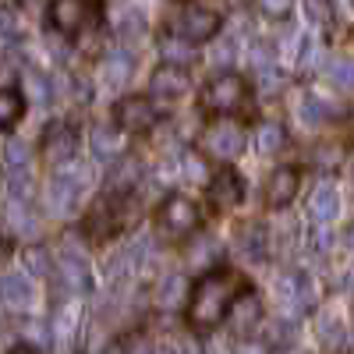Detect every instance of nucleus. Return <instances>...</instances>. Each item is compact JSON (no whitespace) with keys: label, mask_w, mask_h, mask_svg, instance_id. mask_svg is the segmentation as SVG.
<instances>
[{"label":"nucleus","mask_w":354,"mask_h":354,"mask_svg":"<svg viewBox=\"0 0 354 354\" xmlns=\"http://www.w3.org/2000/svg\"><path fill=\"white\" fill-rule=\"evenodd\" d=\"M202 149L216 160H238L245 153V128L238 121H213L202 131Z\"/></svg>","instance_id":"39448f33"},{"label":"nucleus","mask_w":354,"mask_h":354,"mask_svg":"<svg viewBox=\"0 0 354 354\" xmlns=\"http://www.w3.org/2000/svg\"><path fill=\"white\" fill-rule=\"evenodd\" d=\"M319 61H322V46L315 39H305L301 43V57H298V68L301 71H312V68H319Z\"/></svg>","instance_id":"e433bc0d"},{"label":"nucleus","mask_w":354,"mask_h":354,"mask_svg":"<svg viewBox=\"0 0 354 354\" xmlns=\"http://www.w3.org/2000/svg\"><path fill=\"white\" fill-rule=\"evenodd\" d=\"M344 245H347V248H351V252H354V223H351V227H347V230H344Z\"/></svg>","instance_id":"c03bdc74"},{"label":"nucleus","mask_w":354,"mask_h":354,"mask_svg":"<svg viewBox=\"0 0 354 354\" xmlns=\"http://www.w3.org/2000/svg\"><path fill=\"white\" fill-rule=\"evenodd\" d=\"M113 121L124 131H149L156 124V106L149 96H124L113 106Z\"/></svg>","instance_id":"6e6552de"},{"label":"nucleus","mask_w":354,"mask_h":354,"mask_svg":"<svg viewBox=\"0 0 354 354\" xmlns=\"http://www.w3.org/2000/svg\"><path fill=\"white\" fill-rule=\"evenodd\" d=\"M241 195H245V185L234 170H220L209 181V202L216 209H234V205L241 202Z\"/></svg>","instance_id":"f3484780"},{"label":"nucleus","mask_w":354,"mask_h":354,"mask_svg":"<svg viewBox=\"0 0 354 354\" xmlns=\"http://www.w3.org/2000/svg\"><path fill=\"white\" fill-rule=\"evenodd\" d=\"M85 15H88V0H53L50 4V25L64 36L78 32L85 25Z\"/></svg>","instance_id":"4468645a"},{"label":"nucleus","mask_w":354,"mask_h":354,"mask_svg":"<svg viewBox=\"0 0 354 354\" xmlns=\"http://www.w3.org/2000/svg\"><path fill=\"white\" fill-rule=\"evenodd\" d=\"M25 85H28V96L32 103H50V82L39 71H25Z\"/></svg>","instance_id":"72a5a7b5"},{"label":"nucleus","mask_w":354,"mask_h":354,"mask_svg":"<svg viewBox=\"0 0 354 354\" xmlns=\"http://www.w3.org/2000/svg\"><path fill=\"white\" fill-rule=\"evenodd\" d=\"M8 223L18 234H36V213H32V202L28 198H8Z\"/></svg>","instance_id":"b1692460"},{"label":"nucleus","mask_w":354,"mask_h":354,"mask_svg":"<svg viewBox=\"0 0 354 354\" xmlns=\"http://www.w3.org/2000/svg\"><path fill=\"white\" fill-rule=\"evenodd\" d=\"M227 315H230V330L234 333H252L255 326H259V319H262V301L255 298V290H238L234 294V301H230V308H227Z\"/></svg>","instance_id":"9b49d317"},{"label":"nucleus","mask_w":354,"mask_h":354,"mask_svg":"<svg viewBox=\"0 0 354 354\" xmlns=\"http://www.w3.org/2000/svg\"><path fill=\"white\" fill-rule=\"evenodd\" d=\"M294 337H298V326H294V319H277L273 326H270V344H294Z\"/></svg>","instance_id":"473e14b6"},{"label":"nucleus","mask_w":354,"mask_h":354,"mask_svg":"<svg viewBox=\"0 0 354 354\" xmlns=\"http://www.w3.org/2000/svg\"><path fill=\"white\" fill-rule=\"evenodd\" d=\"M18 32H21V21H18V15H15L11 8H0V43H11V39H18Z\"/></svg>","instance_id":"f704fd0d"},{"label":"nucleus","mask_w":354,"mask_h":354,"mask_svg":"<svg viewBox=\"0 0 354 354\" xmlns=\"http://www.w3.org/2000/svg\"><path fill=\"white\" fill-rule=\"evenodd\" d=\"M25 266H28V273L46 277V273H50V252H46V248H28V252H25Z\"/></svg>","instance_id":"c9c22d12"},{"label":"nucleus","mask_w":354,"mask_h":354,"mask_svg":"<svg viewBox=\"0 0 354 354\" xmlns=\"http://www.w3.org/2000/svg\"><path fill=\"white\" fill-rule=\"evenodd\" d=\"M202 223L198 216V205L185 195H170L160 202V209H156V227L160 234H167V238H188V234H195Z\"/></svg>","instance_id":"7ed1b4c3"},{"label":"nucleus","mask_w":354,"mask_h":354,"mask_svg":"<svg viewBox=\"0 0 354 354\" xmlns=\"http://www.w3.org/2000/svg\"><path fill=\"white\" fill-rule=\"evenodd\" d=\"M220 25H223V21H220V15H216V11L192 4V8H185V11H181V18H177V36L188 39V43L195 46V43L213 39V36L220 32Z\"/></svg>","instance_id":"0eeeda50"},{"label":"nucleus","mask_w":354,"mask_h":354,"mask_svg":"<svg viewBox=\"0 0 354 354\" xmlns=\"http://www.w3.org/2000/svg\"><path fill=\"white\" fill-rule=\"evenodd\" d=\"M344 287H347V294H351V298H354V266H351V270L344 273Z\"/></svg>","instance_id":"37998d69"},{"label":"nucleus","mask_w":354,"mask_h":354,"mask_svg":"<svg viewBox=\"0 0 354 354\" xmlns=\"http://www.w3.org/2000/svg\"><path fill=\"white\" fill-rule=\"evenodd\" d=\"M337 213H340V192L330 181H322L308 195V216H312V223H330Z\"/></svg>","instance_id":"aec40b11"},{"label":"nucleus","mask_w":354,"mask_h":354,"mask_svg":"<svg viewBox=\"0 0 354 354\" xmlns=\"http://www.w3.org/2000/svg\"><path fill=\"white\" fill-rule=\"evenodd\" d=\"M326 75H330L333 85H340V88H354V57H340V61H330Z\"/></svg>","instance_id":"2f4dec72"},{"label":"nucleus","mask_w":354,"mask_h":354,"mask_svg":"<svg viewBox=\"0 0 354 354\" xmlns=\"http://www.w3.org/2000/svg\"><path fill=\"white\" fill-rule=\"evenodd\" d=\"M43 149L46 156L61 167V163H71L75 153H78V131L68 124V121H53L43 135Z\"/></svg>","instance_id":"9d476101"},{"label":"nucleus","mask_w":354,"mask_h":354,"mask_svg":"<svg viewBox=\"0 0 354 354\" xmlns=\"http://www.w3.org/2000/svg\"><path fill=\"white\" fill-rule=\"evenodd\" d=\"M131 68H135V61H131V50H124V46H117L106 61H103V68H100V78H103V85H110V88H121V85H128V78H131Z\"/></svg>","instance_id":"412c9836"},{"label":"nucleus","mask_w":354,"mask_h":354,"mask_svg":"<svg viewBox=\"0 0 354 354\" xmlns=\"http://www.w3.org/2000/svg\"><path fill=\"white\" fill-rule=\"evenodd\" d=\"M57 283H61L68 294H88L93 290V270H88L85 255L64 252L61 259H57Z\"/></svg>","instance_id":"1a4fd4ad"},{"label":"nucleus","mask_w":354,"mask_h":354,"mask_svg":"<svg viewBox=\"0 0 354 354\" xmlns=\"http://www.w3.org/2000/svg\"><path fill=\"white\" fill-rule=\"evenodd\" d=\"M230 61H234V43H220L216 53H213V64H216V68H227Z\"/></svg>","instance_id":"a19ab883"},{"label":"nucleus","mask_w":354,"mask_h":354,"mask_svg":"<svg viewBox=\"0 0 354 354\" xmlns=\"http://www.w3.org/2000/svg\"><path fill=\"white\" fill-rule=\"evenodd\" d=\"M78 330H82V305L78 301H64L57 308V322H53V337L61 347H71L78 340Z\"/></svg>","instance_id":"4be33fe9"},{"label":"nucleus","mask_w":354,"mask_h":354,"mask_svg":"<svg viewBox=\"0 0 354 354\" xmlns=\"http://www.w3.org/2000/svg\"><path fill=\"white\" fill-rule=\"evenodd\" d=\"M0 252H4V238H0Z\"/></svg>","instance_id":"49530a36"},{"label":"nucleus","mask_w":354,"mask_h":354,"mask_svg":"<svg viewBox=\"0 0 354 354\" xmlns=\"http://www.w3.org/2000/svg\"><path fill=\"white\" fill-rule=\"evenodd\" d=\"M88 149H93L100 160L121 156V128L117 124H96L93 131H88Z\"/></svg>","instance_id":"5701e85b"},{"label":"nucleus","mask_w":354,"mask_h":354,"mask_svg":"<svg viewBox=\"0 0 354 354\" xmlns=\"http://www.w3.org/2000/svg\"><path fill=\"white\" fill-rule=\"evenodd\" d=\"M298 185L301 177L294 167H280L270 174V181H266V205H273V209H287V205L294 202V195H298Z\"/></svg>","instance_id":"ddd939ff"},{"label":"nucleus","mask_w":354,"mask_h":354,"mask_svg":"<svg viewBox=\"0 0 354 354\" xmlns=\"http://www.w3.org/2000/svg\"><path fill=\"white\" fill-rule=\"evenodd\" d=\"M305 15L315 28H333V21H337L333 0H305Z\"/></svg>","instance_id":"c756f323"},{"label":"nucleus","mask_w":354,"mask_h":354,"mask_svg":"<svg viewBox=\"0 0 354 354\" xmlns=\"http://www.w3.org/2000/svg\"><path fill=\"white\" fill-rule=\"evenodd\" d=\"M326 117H330V106L322 103L319 96L305 93V96L298 100V121H301L305 128H319V124H326Z\"/></svg>","instance_id":"cd10ccee"},{"label":"nucleus","mask_w":354,"mask_h":354,"mask_svg":"<svg viewBox=\"0 0 354 354\" xmlns=\"http://www.w3.org/2000/svg\"><path fill=\"white\" fill-rule=\"evenodd\" d=\"M283 142H287V131L277 121H266L255 128V149L259 153H277V149H283Z\"/></svg>","instance_id":"c85d7f7f"},{"label":"nucleus","mask_w":354,"mask_h":354,"mask_svg":"<svg viewBox=\"0 0 354 354\" xmlns=\"http://www.w3.org/2000/svg\"><path fill=\"white\" fill-rule=\"evenodd\" d=\"M25 113V100L21 93H15V88H0V131H8L21 121Z\"/></svg>","instance_id":"bb28decb"},{"label":"nucleus","mask_w":354,"mask_h":354,"mask_svg":"<svg viewBox=\"0 0 354 354\" xmlns=\"http://www.w3.org/2000/svg\"><path fill=\"white\" fill-rule=\"evenodd\" d=\"M160 50H163V61L174 64V68H185V64L195 61V46L188 39H181V36H163Z\"/></svg>","instance_id":"a878e982"},{"label":"nucleus","mask_w":354,"mask_h":354,"mask_svg":"<svg viewBox=\"0 0 354 354\" xmlns=\"http://www.w3.org/2000/svg\"><path fill=\"white\" fill-rule=\"evenodd\" d=\"M15 354H39V351H36V347H18Z\"/></svg>","instance_id":"a18cd8bd"},{"label":"nucleus","mask_w":354,"mask_h":354,"mask_svg":"<svg viewBox=\"0 0 354 354\" xmlns=\"http://www.w3.org/2000/svg\"><path fill=\"white\" fill-rule=\"evenodd\" d=\"M192 88V78L185 68H174V64H160L149 78V93L160 100H181Z\"/></svg>","instance_id":"f8f14e48"},{"label":"nucleus","mask_w":354,"mask_h":354,"mask_svg":"<svg viewBox=\"0 0 354 354\" xmlns=\"http://www.w3.org/2000/svg\"><path fill=\"white\" fill-rule=\"evenodd\" d=\"M36 290H32V280L25 273H4L0 277V305H8L11 312H25L32 305Z\"/></svg>","instance_id":"2eb2a0df"},{"label":"nucleus","mask_w":354,"mask_h":354,"mask_svg":"<svg viewBox=\"0 0 354 354\" xmlns=\"http://www.w3.org/2000/svg\"><path fill=\"white\" fill-rule=\"evenodd\" d=\"M234 252L245 262H266V255H270V234L259 223H248V227L238 230V238H234Z\"/></svg>","instance_id":"dca6fc26"},{"label":"nucleus","mask_w":354,"mask_h":354,"mask_svg":"<svg viewBox=\"0 0 354 354\" xmlns=\"http://www.w3.org/2000/svg\"><path fill=\"white\" fill-rule=\"evenodd\" d=\"M181 174L188 177V181H202V177H205V160L195 156V153H185L181 156Z\"/></svg>","instance_id":"4c0bfd02"},{"label":"nucleus","mask_w":354,"mask_h":354,"mask_svg":"<svg viewBox=\"0 0 354 354\" xmlns=\"http://www.w3.org/2000/svg\"><path fill=\"white\" fill-rule=\"evenodd\" d=\"M245 103H248V85H245L241 75H230V71L216 75L209 85H205V93H202V106L213 110V113H223V117L238 113Z\"/></svg>","instance_id":"20e7f679"},{"label":"nucleus","mask_w":354,"mask_h":354,"mask_svg":"<svg viewBox=\"0 0 354 354\" xmlns=\"http://www.w3.org/2000/svg\"><path fill=\"white\" fill-rule=\"evenodd\" d=\"M188 294H192V283H188L181 273H170V277H163V280L156 283L153 301H156L163 312H174V308L188 305Z\"/></svg>","instance_id":"a211bd4d"},{"label":"nucleus","mask_w":354,"mask_h":354,"mask_svg":"<svg viewBox=\"0 0 354 354\" xmlns=\"http://www.w3.org/2000/svg\"><path fill=\"white\" fill-rule=\"evenodd\" d=\"M238 354H270V347H266V344H245Z\"/></svg>","instance_id":"79ce46f5"},{"label":"nucleus","mask_w":354,"mask_h":354,"mask_svg":"<svg viewBox=\"0 0 354 354\" xmlns=\"http://www.w3.org/2000/svg\"><path fill=\"white\" fill-rule=\"evenodd\" d=\"M124 354H156V347H153L149 337H131V340L124 344Z\"/></svg>","instance_id":"ea45409f"},{"label":"nucleus","mask_w":354,"mask_h":354,"mask_svg":"<svg viewBox=\"0 0 354 354\" xmlns=\"http://www.w3.org/2000/svg\"><path fill=\"white\" fill-rule=\"evenodd\" d=\"M277 301H280V308L287 312V319H290V315H305V312L315 305V287H312V280H308L301 270H287V273L277 280Z\"/></svg>","instance_id":"423d86ee"},{"label":"nucleus","mask_w":354,"mask_h":354,"mask_svg":"<svg viewBox=\"0 0 354 354\" xmlns=\"http://www.w3.org/2000/svg\"><path fill=\"white\" fill-rule=\"evenodd\" d=\"M88 185H93V167H88V163H78V160L61 163V167L53 170L50 185H46V205H50V213L71 216L78 205H82Z\"/></svg>","instance_id":"f03ea898"},{"label":"nucleus","mask_w":354,"mask_h":354,"mask_svg":"<svg viewBox=\"0 0 354 354\" xmlns=\"http://www.w3.org/2000/svg\"><path fill=\"white\" fill-rule=\"evenodd\" d=\"M234 294L238 290H234V277L227 270L205 273L188 294V322H192V330H198V333L216 330L223 322V315H227V308H230V301H234Z\"/></svg>","instance_id":"f257e3e1"},{"label":"nucleus","mask_w":354,"mask_h":354,"mask_svg":"<svg viewBox=\"0 0 354 354\" xmlns=\"http://www.w3.org/2000/svg\"><path fill=\"white\" fill-rule=\"evenodd\" d=\"M290 4H294V0H259V11L270 15V18H287Z\"/></svg>","instance_id":"58836bf2"},{"label":"nucleus","mask_w":354,"mask_h":354,"mask_svg":"<svg viewBox=\"0 0 354 354\" xmlns=\"http://www.w3.org/2000/svg\"><path fill=\"white\" fill-rule=\"evenodd\" d=\"M315 337H319L322 347H330V351H337L344 344V315H340L337 305H322L319 308V315H315Z\"/></svg>","instance_id":"6ab92c4d"},{"label":"nucleus","mask_w":354,"mask_h":354,"mask_svg":"<svg viewBox=\"0 0 354 354\" xmlns=\"http://www.w3.org/2000/svg\"><path fill=\"white\" fill-rule=\"evenodd\" d=\"M28 160H32V153H28V145L25 142H8L4 145V167L11 170V174H21V170H28Z\"/></svg>","instance_id":"7c9ffc66"},{"label":"nucleus","mask_w":354,"mask_h":354,"mask_svg":"<svg viewBox=\"0 0 354 354\" xmlns=\"http://www.w3.org/2000/svg\"><path fill=\"white\" fill-rule=\"evenodd\" d=\"M142 177V167H138V160H131V156H121L117 160V167L110 170V188L117 192V195H128V188Z\"/></svg>","instance_id":"393cba45"}]
</instances>
